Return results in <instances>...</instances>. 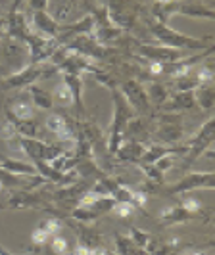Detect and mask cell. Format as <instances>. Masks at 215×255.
<instances>
[{"instance_id":"6da1fadb","label":"cell","mask_w":215,"mask_h":255,"mask_svg":"<svg viewBox=\"0 0 215 255\" xmlns=\"http://www.w3.org/2000/svg\"><path fill=\"white\" fill-rule=\"evenodd\" d=\"M114 102H115V115H114V125H112V140H110V152L117 153L119 146H121V138L125 136V127L131 119L129 108L125 104V98H121L119 92H114Z\"/></svg>"},{"instance_id":"7a4b0ae2","label":"cell","mask_w":215,"mask_h":255,"mask_svg":"<svg viewBox=\"0 0 215 255\" xmlns=\"http://www.w3.org/2000/svg\"><path fill=\"white\" fill-rule=\"evenodd\" d=\"M212 217L210 211H200V213H190L187 209H183L181 205H173L167 207L160 213V225L162 227H175V225H185V223H192V221H204L208 223Z\"/></svg>"},{"instance_id":"3957f363","label":"cell","mask_w":215,"mask_h":255,"mask_svg":"<svg viewBox=\"0 0 215 255\" xmlns=\"http://www.w3.org/2000/svg\"><path fill=\"white\" fill-rule=\"evenodd\" d=\"M215 186L214 173H190L185 179H181L177 184L169 186L167 194H187L190 190H196V188H208L212 190Z\"/></svg>"},{"instance_id":"277c9868","label":"cell","mask_w":215,"mask_h":255,"mask_svg":"<svg viewBox=\"0 0 215 255\" xmlns=\"http://www.w3.org/2000/svg\"><path fill=\"white\" fill-rule=\"evenodd\" d=\"M44 204V198L37 192L19 190L12 194L6 202V209H25V207H38Z\"/></svg>"},{"instance_id":"5b68a950","label":"cell","mask_w":215,"mask_h":255,"mask_svg":"<svg viewBox=\"0 0 215 255\" xmlns=\"http://www.w3.org/2000/svg\"><path fill=\"white\" fill-rule=\"evenodd\" d=\"M212 142H214V119H210V121L202 127L200 134L192 140V144H190L192 153H190V159H189V163H187V165H190V163H192L200 153H204L206 148H210V146H212Z\"/></svg>"},{"instance_id":"8992f818","label":"cell","mask_w":215,"mask_h":255,"mask_svg":"<svg viewBox=\"0 0 215 255\" xmlns=\"http://www.w3.org/2000/svg\"><path fill=\"white\" fill-rule=\"evenodd\" d=\"M181 136H183L181 117H175V115H162L160 138L164 142H177Z\"/></svg>"},{"instance_id":"52a82bcc","label":"cell","mask_w":215,"mask_h":255,"mask_svg":"<svg viewBox=\"0 0 215 255\" xmlns=\"http://www.w3.org/2000/svg\"><path fill=\"white\" fill-rule=\"evenodd\" d=\"M127 236H129L133 242L137 244L139 248H142V250H144L148 255H152L154 250H156V246H158L156 238H154L150 232L139 229V227H135V225H131V227H129V234H127Z\"/></svg>"},{"instance_id":"ba28073f","label":"cell","mask_w":215,"mask_h":255,"mask_svg":"<svg viewBox=\"0 0 215 255\" xmlns=\"http://www.w3.org/2000/svg\"><path fill=\"white\" fill-rule=\"evenodd\" d=\"M114 242H115V255H148L142 248H139L125 234H119V232L114 234Z\"/></svg>"},{"instance_id":"9c48e42d","label":"cell","mask_w":215,"mask_h":255,"mask_svg":"<svg viewBox=\"0 0 215 255\" xmlns=\"http://www.w3.org/2000/svg\"><path fill=\"white\" fill-rule=\"evenodd\" d=\"M123 94H125L127 98L131 100V104H133V106H137L139 110H148L146 94H144V90L140 89L139 83H135V81L125 83V87H123Z\"/></svg>"},{"instance_id":"30bf717a","label":"cell","mask_w":215,"mask_h":255,"mask_svg":"<svg viewBox=\"0 0 215 255\" xmlns=\"http://www.w3.org/2000/svg\"><path fill=\"white\" fill-rule=\"evenodd\" d=\"M10 114V119H17V121H29L33 117V102L31 100H17V102L12 104V110L8 112Z\"/></svg>"},{"instance_id":"8fae6325","label":"cell","mask_w":215,"mask_h":255,"mask_svg":"<svg viewBox=\"0 0 215 255\" xmlns=\"http://www.w3.org/2000/svg\"><path fill=\"white\" fill-rule=\"evenodd\" d=\"M71 225V229L75 230L77 234H79V242L85 244L87 248H94V246H100V238H98V234L94 232V230L87 229V227H83V223H79V227H77L75 223H69Z\"/></svg>"},{"instance_id":"7c38bea8","label":"cell","mask_w":215,"mask_h":255,"mask_svg":"<svg viewBox=\"0 0 215 255\" xmlns=\"http://www.w3.org/2000/svg\"><path fill=\"white\" fill-rule=\"evenodd\" d=\"M38 75V69H25L17 75L6 79V89H13V87H21V85H27V83H33L35 77Z\"/></svg>"},{"instance_id":"4fadbf2b","label":"cell","mask_w":215,"mask_h":255,"mask_svg":"<svg viewBox=\"0 0 215 255\" xmlns=\"http://www.w3.org/2000/svg\"><path fill=\"white\" fill-rule=\"evenodd\" d=\"M192 106H194V96H192L190 90H185L179 96H175V100L169 102L165 108L171 110V112H175V110H187V108H192Z\"/></svg>"},{"instance_id":"5bb4252c","label":"cell","mask_w":215,"mask_h":255,"mask_svg":"<svg viewBox=\"0 0 215 255\" xmlns=\"http://www.w3.org/2000/svg\"><path fill=\"white\" fill-rule=\"evenodd\" d=\"M54 98H56V102L62 104V106H69V104L73 102V94H71V90H69V87L65 83H60L54 89Z\"/></svg>"},{"instance_id":"9a60e30c","label":"cell","mask_w":215,"mask_h":255,"mask_svg":"<svg viewBox=\"0 0 215 255\" xmlns=\"http://www.w3.org/2000/svg\"><path fill=\"white\" fill-rule=\"evenodd\" d=\"M48 244H50V252L54 255H67L69 254V246L67 242L63 240L62 236H58V234H54L48 238Z\"/></svg>"},{"instance_id":"2e32d148","label":"cell","mask_w":215,"mask_h":255,"mask_svg":"<svg viewBox=\"0 0 215 255\" xmlns=\"http://www.w3.org/2000/svg\"><path fill=\"white\" fill-rule=\"evenodd\" d=\"M37 227L44 230L48 236H54V234H58L60 229H62V221L58 217H50V219H46V221H40Z\"/></svg>"},{"instance_id":"e0dca14e","label":"cell","mask_w":215,"mask_h":255,"mask_svg":"<svg viewBox=\"0 0 215 255\" xmlns=\"http://www.w3.org/2000/svg\"><path fill=\"white\" fill-rule=\"evenodd\" d=\"M31 96H33V102L37 104V106H40V108H44V110H48L52 106V100H50V94H46L44 90L40 89H31Z\"/></svg>"},{"instance_id":"ac0fdd59","label":"cell","mask_w":215,"mask_h":255,"mask_svg":"<svg viewBox=\"0 0 215 255\" xmlns=\"http://www.w3.org/2000/svg\"><path fill=\"white\" fill-rule=\"evenodd\" d=\"M198 102L202 108H212L214 106V87L210 85V87H202V90L198 92Z\"/></svg>"},{"instance_id":"d6986e66","label":"cell","mask_w":215,"mask_h":255,"mask_svg":"<svg viewBox=\"0 0 215 255\" xmlns=\"http://www.w3.org/2000/svg\"><path fill=\"white\" fill-rule=\"evenodd\" d=\"M140 153H142V146L140 144H127V146H123V150L119 152V157L133 161V159L139 157Z\"/></svg>"},{"instance_id":"ffe728a7","label":"cell","mask_w":215,"mask_h":255,"mask_svg":"<svg viewBox=\"0 0 215 255\" xmlns=\"http://www.w3.org/2000/svg\"><path fill=\"white\" fill-rule=\"evenodd\" d=\"M135 209H137V207H133L131 204H125V202H115L112 211H114L119 219H129L133 213H135Z\"/></svg>"},{"instance_id":"44dd1931","label":"cell","mask_w":215,"mask_h":255,"mask_svg":"<svg viewBox=\"0 0 215 255\" xmlns=\"http://www.w3.org/2000/svg\"><path fill=\"white\" fill-rule=\"evenodd\" d=\"M181 207L183 209H187V211H190V213H200V211H204V205H202V202H198L196 198H183L181 200Z\"/></svg>"},{"instance_id":"7402d4cb","label":"cell","mask_w":215,"mask_h":255,"mask_svg":"<svg viewBox=\"0 0 215 255\" xmlns=\"http://www.w3.org/2000/svg\"><path fill=\"white\" fill-rule=\"evenodd\" d=\"M48 238H50V236L42 229H38V227L31 232V242L35 244V246H44V244L48 242Z\"/></svg>"},{"instance_id":"603a6c76","label":"cell","mask_w":215,"mask_h":255,"mask_svg":"<svg viewBox=\"0 0 215 255\" xmlns=\"http://www.w3.org/2000/svg\"><path fill=\"white\" fill-rule=\"evenodd\" d=\"M89 250H90V248H87L85 244L77 242V246L67 255H89Z\"/></svg>"},{"instance_id":"cb8c5ba5","label":"cell","mask_w":215,"mask_h":255,"mask_svg":"<svg viewBox=\"0 0 215 255\" xmlns=\"http://www.w3.org/2000/svg\"><path fill=\"white\" fill-rule=\"evenodd\" d=\"M152 96H154V100L158 98V102H164L167 94H165V90L162 89V87H154V89H152Z\"/></svg>"},{"instance_id":"d4e9b609","label":"cell","mask_w":215,"mask_h":255,"mask_svg":"<svg viewBox=\"0 0 215 255\" xmlns=\"http://www.w3.org/2000/svg\"><path fill=\"white\" fill-rule=\"evenodd\" d=\"M89 255H110V252L106 248H102V246H94V248L89 250Z\"/></svg>"},{"instance_id":"484cf974","label":"cell","mask_w":215,"mask_h":255,"mask_svg":"<svg viewBox=\"0 0 215 255\" xmlns=\"http://www.w3.org/2000/svg\"><path fill=\"white\" fill-rule=\"evenodd\" d=\"M179 255H208L202 250H189V252H181Z\"/></svg>"},{"instance_id":"4316f807","label":"cell","mask_w":215,"mask_h":255,"mask_svg":"<svg viewBox=\"0 0 215 255\" xmlns=\"http://www.w3.org/2000/svg\"><path fill=\"white\" fill-rule=\"evenodd\" d=\"M0 255H13V254L12 252H8L6 248H2V246H0Z\"/></svg>"},{"instance_id":"83f0119b","label":"cell","mask_w":215,"mask_h":255,"mask_svg":"<svg viewBox=\"0 0 215 255\" xmlns=\"http://www.w3.org/2000/svg\"><path fill=\"white\" fill-rule=\"evenodd\" d=\"M2 209H6V204H0V211H2Z\"/></svg>"},{"instance_id":"f1b7e54d","label":"cell","mask_w":215,"mask_h":255,"mask_svg":"<svg viewBox=\"0 0 215 255\" xmlns=\"http://www.w3.org/2000/svg\"><path fill=\"white\" fill-rule=\"evenodd\" d=\"M4 190V184H2V180H0V192Z\"/></svg>"}]
</instances>
